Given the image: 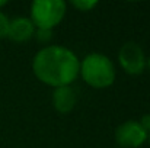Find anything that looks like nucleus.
<instances>
[{"label":"nucleus","mask_w":150,"mask_h":148,"mask_svg":"<svg viewBox=\"0 0 150 148\" xmlns=\"http://www.w3.org/2000/svg\"><path fill=\"white\" fill-rule=\"evenodd\" d=\"M80 60L77 55L63 45H48L41 48L32 60L35 77L51 87L71 86L77 79Z\"/></svg>","instance_id":"obj_1"},{"label":"nucleus","mask_w":150,"mask_h":148,"mask_svg":"<svg viewBox=\"0 0 150 148\" xmlns=\"http://www.w3.org/2000/svg\"><path fill=\"white\" fill-rule=\"evenodd\" d=\"M79 74L93 89H106L114 84L117 70L112 60L100 52H92L80 61Z\"/></svg>","instance_id":"obj_2"},{"label":"nucleus","mask_w":150,"mask_h":148,"mask_svg":"<svg viewBox=\"0 0 150 148\" xmlns=\"http://www.w3.org/2000/svg\"><path fill=\"white\" fill-rule=\"evenodd\" d=\"M66 3L63 0H35L31 4V20L37 29L55 28L66 16Z\"/></svg>","instance_id":"obj_3"},{"label":"nucleus","mask_w":150,"mask_h":148,"mask_svg":"<svg viewBox=\"0 0 150 148\" xmlns=\"http://www.w3.org/2000/svg\"><path fill=\"white\" fill-rule=\"evenodd\" d=\"M149 138V134L139 121H125L115 129V141L120 148H139Z\"/></svg>","instance_id":"obj_4"},{"label":"nucleus","mask_w":150,"mask_h":148,"mask_svg":"<svg viewBox=\"0 0 150 148\" xmlns=\"http://www.w3.org/2000/svg\"><path fill=\"white\" fill-rule=\"evenodd\" d=\"M120 65L131 76L142 74L146 67V57L142 47L136 42H125L118 52Z\"/></svg>","instance_id":"obj_5"},{"label":"nucleus","mask_w":150,"mask_h":148,"mask_svg":"<svg viewBox=\"0 0 150 148\" xmlns=\"http://www.w3.org/2000/svg\"><path fill=\"white\" fill-rule=\"evenodd\" d=\"M35 31L37 28L34 26L29 18H25V16L13 18L10 19V23H9L7 38L15 42H26L32 36H35Z\"/></svg>","instance_id":"obj_6"},{"label":"nucleus","mask_w":150,"mask_h":148,"mask_svg":"<svg viewBox=\"0 0 150 148\" xmlns=\"http://www.w3.org/2000/svg\"><path fill=\"white\" fill-rule=\"evenodd\" d=\"M51 100H52V106L57 112L69 113L76 106L77 95H76V90L71 86H61V87L54 89Z\"/></svg>","instance_id":"obj_7"},{"label":"nucleus","mask_w":150,"mask_h":148,"mask_svg":"<svg viewBox=\"0 0 150 148\" xmlns=\"http://www.w3.org/2000/svg\"><path fill=\"white\" fill-rule=\"evenodd\" d=\"M71 4H73V7H76L80 12H91L93 7L98 6V1H95V0H73Z\"/></svg>","instance_id":"obj_8"},{"label":"nucleus","mask_w":150,"mask_h":148,"mask_svg":"<svg viewBox=\"0 0 150 148\" xmlns=\"http://www.w3.org/2000/svg\"><path fill=\"white\" fill-rule=\"evenodd\" d=\"M9 23H10V19L7 18V15H4V13L0 10V39H1V38H7Z\"/></svg>","instance_id":"obj_9"},{"label":"nucleus","mask_w":150,"mask_h":148,"mask_svg":"<svg viewBox=\"0 0 150 148\" xmlns=\"http://www.w3.org/2000/svg\"><path fill=\"white\" fill-rule=\"evenodd\" d=\"M35 36H37V39L40 42L45 44L47 41L51 39V31H48V29H37L35 31Z\"/></svg>","instance_id":"obj_10"},{"label":"nucleus","mask_w":150,"mask_h":148,"mask_svg":"<svg viewBox=\"0 0 150 148\" xmlns=\"http://www.w3.org/2000/svg\"><path fill=\"white\" fill-rule=\"evenodd\" d=\"M140 122V125L144 128V131L150 134V113H146V115H143V118L139 121Z\"/></svg>","instance_id":"obj_11"},{"label":"nucleus","mask_w":150,"mask_h":148,"mask_svg":"<svg viewBox=\"0 0 150 148\" xmlns=\"http://www.w3.org/2000/svg\"><path fill=\"white\" fill-rule=\"evenodd\" d=\"M6 4H7V1H6V0H0V9H1L3 6H6Z\"/></svg>","instance_id":"obj_12"},{"label":"nucleus","mask_w":150,"mask_h":148,"mask_svg":"<svg viewBox=\"0 0 150 148\" xmlns=\"http://www.w3.org/2000/svg\"><path fill=\"white\" fill-rule=\"evenodd\" d=\"M147 140H149V142H150V134H149V138H147Z\"/></svg>","instance_id":"obj_13"}]
</instances>
